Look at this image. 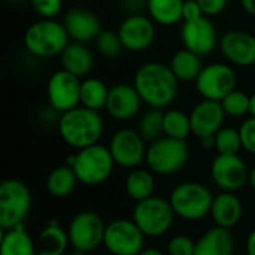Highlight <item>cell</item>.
<instances>
[{
	"mask_svg": "<svg viewBox=\"0 0 255 255\" xmlns=\"http://www.w3.org/2000/svg\"><path fill=\"white\" fill-rule=\"evenodd\" d=\"M140 99L151 109H164L170 106L179 93V79L172 72L170 66L149 61L142 64L133 81Z\"/></svg>",
	"mask_w": 255,
	"mask_h": 255,
	"instance_id": "1",
	"label": "cell"
},
{
	"mask_svg": "<svg viewBox=\"0 0 255 255\" xmlns=\"http://www.w3.org/2000/svg\"><path fill=\"white\" fill-rule=\"evenodd\" d=\"M57 124L61 139L78 151L99 143L105 128L100 112L84 106L61 114Z\"/></svg>",
	"mask_w": 255,
	"mask_h": 255,
	"instance_id": "2",
	"label": "cell"
},
{
	"mask_svg": "<svg viewBox=\"0 0 255 255\" xmlns=\"http://www.w3.org/2000/svg\"><path fill=\"white\" fill-rule=\"evenodd\" d=\"M66 164L75 170L81 184L96 187L109 179L114 172L115 161L108 146L96 143L69 155Z\"/></svg>",
	"mask_w": 255,
	"mask_h": 255,
	"instance_id": "3",
	"label": "cell"
},
{
	"mask_svg": "<svg viewBox=\"0 0 255 255\" xmlns=\"http://www.w3.org/2000/svg\"><path fill=\"white\" fill-rule=\"evenodd\" d=\"M69 34L63 22L55 19H39L24 33L25 49L37 58L61 55L69 42Z\"/></svg>",
	"mask_w": 255,
	"mask_h": 255,
	"instance_id": "4",
	"label": "cell"
},
{
	"mask_svg": "<svg viewBox=\"0 0 255 255\" xmlns=\"http://www.w3.org/2000/svg\"><path fill=\"white\" fill-rule=\"evenodd\" d=\"M169 202L176 217L185 221H200L211 215L214 194L206 185L190 181L176 185L169 196Z\"/></svg>",
	"mask_w": 255,
	"mask_h": 255,
	"instance_id": "5",
	"label": "cell"
},
{
	"mask_svg": "<svg viewBox=\"0 0 255 255\" xmlns=\"http://www.w3.org/2000/svg\"><path fill=\"white\" fill-rule=\"evenodd\" d=\"M190 160V148L187 140L163 136L146 149L145 163L148 169L161 176L175 175L182 170Z\"/></svg>",
	"mask_w": 255,
	"mask_h": 255,
	"instance_id": "6",
	"label": "cell"
},
{
	"mask_svg": "<svg viewBox=\"0 0 255 255\" xmlns=\"http://www.w3.org/2000/svg\"><path fill=\"white\" fill-rule=\"evenodd\" d=\"M31 208V193L19 179L0 184V229L10 230L22 226Z\"/></svg>",
	"mask_w": 255,
	"mask_h": 255,
	"instance_id": "7",
	"label": "cell"
},
{
	"mask_svg": "<svg viewBox=\"0 0 255 255\" xmlns=\"http://www.w3.org/2000/svg\"><path fill=\"white\" fill-rule=\"evenodd\" d=\"M175 217L170 202L158 196L137 202L133 209V221L148 238L166 235L173 226Z\"/></svg>",
	"mask_w": 255,
	"mask_h": 255,
	"instance_id": "8",
	"label": "cell"
},
{
	"mask_svg": "<svg viewBox=\"0 0 255 255\" xmlns=\"http://www.w3.org/2000/svg\"><path fill=\"white\" fill-rule=\"evenodd\" d=\"M145 235L133 220H114L106 226L103 247L112 255H139L145 250Z\"/></svg>",
	"mask_w": 255,
	"mask_h": 255,
	"instance_id": "9",
	"label": "cell"
},
{
	"mask_svg": "<svg viewBox=\"0 0 255 255\" xmlns=\"http://www.w3.org/2000/svg\"><path fill=\"white\" fill-rule=\"evenodd\" d=\"M106 224L103 218L93 211H82L76 214L67 229L70 245L76 251L91 253L103 245Z\"/></svg>",
	"mask_w": 255,
	"mask_h": 255,
	"instance_id": "10",
	"label": "cell"
},
{
	"mask_svg": "<svg viewBox=\"0 0 255 255\" xmlns=\"http://www.w3.org/2000/svg\"><path fill=\"white\" fill-rule=\"evenodd\" d=\"M238 75L226 63H212L203 67L196 79L197 93L206 100L221 102L227 94L236 90Z\"/></svg>",
	"mask_w": 255,
	"mask_h": 255,
	"instance_id": "11",
	"label": "cell"
},
{
	"mask_svg": "<svg viewBox=\"0 0 255 255\" xmlns=\"http://www.w3.org/2000/svg\"><path fill=\"white\" fill-rule=\"evenodd\" d=\"M81 78L64 69L54 72L46 85L49 108L60 115L78 108L81 105Z\"/></svg>",
	"mask_w": 255,
	"mask_h": 255,
	"instance_id": "12",
	"label": "cell"
},
{
	"mask_svg": "<svg viewBox=\"0 0 255 255\" xmlns=\"http://www.w3.org/2000/svg\"><path fill=\"white\" fill-rule=\"evenodd\" d=\"M109 151L117 166L124 169H137L146 157L145 139L137 130L121 128L114 133L109 142Z\"/></svg>",
	"mask_w": 255,
	"mask_h": 255,
	"instance_id": "13",
	"label": "cell"
},
{
	"mask_svg": "<svg viewBox=\"0 0 255 255\" xmlns=\"http://www.w3.org/2000/svg\"><path fill=\"white\" fill-rule=\"evenodd\" d=\"M211 178L223 191L236 193L250 182V170L239 154H218L211 164Z\"/></svg>",
	"mask_w": 255,
	"mask_h": 255,
	"instance_id": "14",
	"label": "cell"
},
{
	"mask_svg": "<svg viewBox=\"0 0 255 255\" xmlns=\"http://www.w3.org/2000/svg\"><path fill=\"white\" fill-rule=\"evenodd\" d=\"M118 36L124 49L131 52H142L148 49L155 40V24L143 13L128 15L118 28Z\"/></svg>",
	"mask_w": 255,
	"mask_h": 255,
	"instance_id": "15",
	"label": "cell"
},
{
	"mask_svg": "<svg viewBox=\"0 0 255 255\" xmlns=\"http://www.w3.org/2000/svg\"><path fill=\"white\" fill-rule=\"evenodd\" d=\"M181 39L185 49L200 57L209 55L220 43L217 28L209 16H202L196 21H184Z\"/></svg>",
	"mask_w": 255,
	"mask_h": 255,
	"instance_id": "16",
	"label": "cell"
},
{
	"mask_svg": "<svg viewBox=\"0 0 255 255\" xmlns=\"http://www.w3.org/2000/svg\"><path fill=\"white\" fill-rule=\"evenodd\" d=\"M223 55L235 66L250 67L255 64V36L244 30H227L220 37Z\"/></svg>",
	"mask_w": 255,
	"mask_h": 255,
	"instance_id": "17",
	"label": "cell"
},
{
	"mask_svg": "<svg viewBox=\"0 0 255 255\" xmlns=\"http://www.w3.org/2000/svg\"><path fill=\"white\" fill-rule=\"evenodd\" d=\"M226 117L227 115L221 102L203 99L193 108L190 114L191 133L199 139L212 137L224 127Z\"/></svg>",
	"mask_w": 255,
	"mask_h": 255,
	"instance_id": "18",
	"label": "cell"
},
{
	"mask_svg": "<svg viewBox=\"0 0 255 255\" xmlns=\"http://www.w3.org/2000/svg\"><path fill=\"white\" fill-rule=\"evenodd\" d=\"M142 103L143 100L140 99L134 85L117 84L109 88V96L105 109L114 120L128 121L140 112Z\"/></svg>",
	"mask_w": 255,
	"mask_h": 255,
	"instance_id": "19",
	"label": "cell"
},
{
	"mask_svg": "<svg viewBox=\"0 0 255 255\" xmlns=\"http://www.w3.org/2000/svg\"><path fill=\"white\" fill-rule=\"evenodd\" d=\"M69 37L73 42L87 43L96 40L102 33V24L96 13L84 7L70 9L63 21Z\"/></svg>",
	"mask_w": 255,
	"mask_h": 255,
	"instance_id": "20",
	"label": "cell"
},
{
	"mask_svg": "<svg viewBox=\"0 0 255 255\" xmlns=\"http://www.w3.org/2000/svg\"><path fill=\"white\" fill-rule=\"evenodd\" d=\"M244 215V205L236 193L223 191L214 197V203L211 208V217L215 226L223 229H233L236 227Z\"/></svg>",
	"mask_w": 255,
	"mask_h": 255,
	"instance_id": "21",
	"label": "cell"
},
{
	"mask_svg": "<svg viewBox=\"0 0 255 255\" xmlns=\"http://www.w3.org/2000/svg\"><path fill=\"white\" fill-rule=\"evenodd\" d=\"M235 238L230 230L212 227L196 241L194 255H233Z\"/></svg>",
	"mask_w": 255,
	"mask_h": 255,
	"instance_id": "22",
	"label": "cell"
},
{
	"mask_svg": "<svg viewBox=\"0 0 255 255\" xmlns=\"http://www.w3.org/2000/svg\"><path fill=\"white\" fill-rule=\"evenodd\" d=\"M61 67L69 73L84 78L87 76L94 64V58L91 51L85 46V43L72 42L66 46V49L60 55Z\"/></svg>",
	"mask_w": 255,
	"mask_h": 255,
	"instance_id": "23",
	"label": "cell"
},
{
	"mask_svg": "<svg viewBox=\"0 0 255 255\" xmlns=\"http://www.w3.org/2000/svg\"><path fill=\"white\" fill-rule=\"evenodd\" d=\"M70 245L69 233L61 229L60 223L52 218L37 236V255H63Z\"/></svg>",
	"mask_w": 255,
	"mask_h": 255,
	"instance_id": "24",
	"label": "cell"
},
{
	"mask_svg": "<svg viewBox=\"0 0 255 255\" xmlns=\"http://www.w3.org/2000/svg\"><path fill=\"white\" fill-rule=\"evenodd\" d=\"M37 248L27 233L25 226H18L10 230H1L0 255H36Z\"/></svg>",
	"mask_w": 255,
	"mask_h": 255,
	"instance_id": "25",
	"label": "cell"
},
{
	"mask_svg": "<svg viewBox=\"0 0 255 255\" xmlns=\"http://www.w3.org/2000/svg\"><path fill=\"white\" fill-rule=\"evenodd\" d=\"M126 193L127 196L137 202L149 199L155 191V176L149 169H131V172L126 178Z\"/></svg>",
	"mask_w": 255,
	"mask_h": 255,
	"instance_id": "26",
	"label": "cell"
},
{
	"mask_svg": "<svg viewBox=\"0 0 255 255\" xmlns=\"http://www.w3.org/2000/svg\"><path fill=\"white\" fill-rule=\"evenodd\" d=\"M169 66L175 76L179 79V82H196V79L205 67L202 63V57L185 48L173 54Z\"/></svg>",
	"mask_w": 255,
	"mask_h": 255,
	"instance_id": "27",
	"label": "cell"
},
{
	"mask_svg": "<svg viewBox=\"0 0 255 255\" xmlns=\"http://www.w3.org/2000/svg\"><path fill=\"white\" fill-rule=\"evenodd\" d=\"M78 182V176L70 166H57L46 178V190L55 199H66L75 191Z\"/></svg>",
	"mask_w": 255,
	"mask_h": 255,
	"instance_id": "28",
	"label": "cell"
},
{
	"mask_svg": "<svg viewBox=\"0 0 255 255\" xmlns=\"http://www.w3.org/2000/svg\"><path fill=\"white\" fill-rule=\"evenodd\" d=\"M185 0H148L149 18L160 25L170 27L182 21V9Z\"/></svg>",
	"mask_w": 255,
	"mask_h": 255,
	"instance_id": "29",
	"label": "cell"
},
{
	"mask_svg": "<svg viewBox=\"0 0 255 255\" xmlns=\"http://www.w3.org/2000/svg\"><path fill=\"white\" fill-rule=\"evenodd\" d=\"M109 96V88L106 84L99 78H87L81 84V106L91 109V111H100L106 108Z\"/></svg>",
	"mask_w": 255,
	"mask_h": 255,
	"instance_id": "30",
	"label": "cell"
},
{
	"mask_svg": "<svg viewBox=\"0 0 255 255\" xmlns=\"http://www.w3.org/2000/svg\"><path fill=\"white\" fill-rule=\"evenodd\" d=\"M163 128H164V136L179 140H187V137L191 133L190 115L179 109H169L167 112H164Z\"/></svg>",
	"mask_w": 255,
	"mask_h": 255,
	"instance_id": "31",
	"label": "cell"
},
{
	"mask_svg": "<svg viewBox=\"0 0 255 255\" xmlns=\"http://www.w3.org/2000/svg\"><path fill=\"white\" fill-rule=\"evenodd\" d=\"M163 120H164V112L161 109H149L140 118L137 131L145 140L155 142L157 139L164 136Z\"/></svg>",
	"mask_w": 255,
	"mask_h": 255,
	"instance_id": "32",
	"label": "cell"
},
{
	"mask_svg": "<svg viewBox=\"0 0 255 255\" xmlns=\"http://www.w3.org/2000/svg\"><path fill=\"white\" fill-rule=\"evenodd\" d=\"M215 148L223 155H238L242 148V137L238 128L223 127L215 134Z\"/></svg>",
	"mask_w": 255,
	"mask_h": 255,
	"instance_id": "33",
	"label": "cell"
},
{
	"mask_svg": "<svg viewBox=\"0 0 255 255\" xmlns=\"http://www.w3.org/2000/svg\"><path fill=\"white\" fill-rule=\"evenodd\" d=\"M250 100L251 97L245 91L235 90L221 100V105L227 117L242 118L250 114Z\"/></svg>",
	"mask_w": 255,
	"mask_h": 255,
	"instance_id": "34",
	"label": "cell"
},
{
	"mask_svg": "<svg viewBox=\"0 0 255 255\" xmlns=\"http://www.w3.org/2000/svg\"><path fill=\"white\" fill-rule=\"evenodd\" d=\"M96 45L99 52L109 60H115L124 51L118 31H112V30H102V33L96 39Z\"/></svg>",
	"mask_w": 255,
	"mask_h": 255,
	"instance_id": "35",
	"label": "cell"
},
{
	"mask_svg": "<svg viewBox=\"0 0 255 255\" xmlns=\"http://www.w3.org/2000/svg\"><path fill=\"white\" fill-rule=\"evenodd\" d=\"M196 241L185 235L173 236L167 244V255H194Z\"/></svg>",
	"mask_w": 255,
	"mask_h": 255,
	"instance_id": "36",
	"label": "cell"
},
{
	"mask_svg": "<svg viewBox=\"0 0 255 255\" xmlns=\"http://www.w3.org/2000/svg\"><path fill=\"white\" fill-rule=\"evenodd\" d=\"M42 19H54L63 7V0H30Z\"/></svg>",
	"mask_w": 255,
	"mask_h": 255,
	"instance_id": "37",
	"label": "cell"
},
{
	"mask_svg": "<svg viewBox=\"0 0 255 255\" xmlns=\"http://www.w3.org/2000/svg\"><path fill=\"white\" fill-rule=\"evenodd\" d=\"M239 133L242 137V148L248 154L255 155V117H251L242 123Z\"/></svg>",
	"mask_w": 255,
	"mask_h": 255,
	"instance_id": "38",
	"label": "cell"
},
{
	"mask_svg": "<svg viewBox=\"0 0 255 255\" xmlns=\"http://www.w3.org/2000/svg\"><path fill=\"white\" fill-rule=\"evenodd\" d=\"M196 1L202 7V12L205 16L220 15L229 3V0H196Z\"/></svg>",
	"mask_w": 255,
	"mask_h": 255,
	"instance_id": "39",
	"label": "cell"
},
{
	"mask_svg": "<svg viewBox=\"0 0 255 255\" xmlns=\"http://www.w3.org/2000/svg\"><path fill=\"white\" fill-rule=\"evenodd\" d=\"M205 16L202 12V7L196 0H185L184 9H182V21H196L199 18Z\"/></svg>",
	"mask_w": 255,
	"mask_h": 255,
	"instance_id": "40",
	"label": "cell"
},
{
	"mask_svg": "<svg viewBox=\"0 0 255 255\" xmlns=\"http://www.w3.org/2000/svg\"><path fill=\"white\" fill-rule=\"evenodd\" d=\"M121 6L126 12L134 15L140 13V10L148 6V0H121Z\"/></svg>",
	"mask_w": 255,
	"mask_h": 255,
	"instance_id": "41",
	"label": "cell"
},
{
	"mask_svg": "<svg viewBox=\"0 0 255 255\" xmlns=\"http://www.w3.org/2000/svg\"><path fill=\"white\" fill-rule=\"evenodd\" d=\"M245 251H247V255H255V229L248 235V238H247Z\"/></svg>",
	"mask_w": 255,
	"mask_h": 255,
	"instance_id": "42",
	"label": "cell"
},
{
	"mask_svg": "<svg viewBox=\"0 0 255 255\" xmlns=\"http://www.w3.org/2000/svg\"><path fill=\"white\" fill-rule=\"evenodd\" d=\"M242 3V7L244 10L251 15V16H255V0H241Z\"/></svg>",
	"mask_w": 255,
	"mask_h": 255,
	"instance_id": "43",
	"label": "cell"
},
{
	"mask_svg": "<svg viewBox=\"0 0 255 255\" xmlns=\"http://www.w3.org/2000/svg\"><path fill=\"white\" fill-rule=\"evenodd\" d=\"M199 140H200L202 148H205V149L215 148V136H212V137H203V139H199Z\"/></svg>",
	"mask_w": 255,
	"mask_h": 255,
	"instance_id": "44",
	"label": "cell"
},
{
	"mask_svg": "<svg viewBox=\"0 0 255 255\" xmlns=\"http://www.w3.org/2000/svg\"><path fill=\"white\" fill-rule=\"evenodd\" d=\"M139 255H166L163 251L157 250V248H145Z\"/></svg>",
	"mask_w": 255,
	"mask_h": 255,
	"instance_id": "45",
	"label": "cell"
},
{
	"mask_svg": "<svg viewBox=\"0 0 255 255\" xmlns=\"http://www.w3.org/2000/svg\"><path fill=\"white\" fill-rule=\"evenodd\" d=\"M250 97H251V100H250V115L255 117V91Z\"/></svg>",
	"mask_w": 255,
	"mask_h": 255,
	"instance_id": "46",
	"label": "cell"
},
{
	"mask_svg": "<svg viewBox=\"0 0 255 255\" xmlns=\"http://www.w3.org/2000/svg\"><path fill=\"white\" fill-rule=\"evenodd\" d=\"M250 184H251L253 190L255 191V166L250 170Z\"/></svg>",
	"mask_w": 255,
	"mask_h": 255,
	"instance_id": "47",
	"label": "cell"
},
{
	"mask_svg": "<svg viewBox=\"0 0 255 255\" xmlns=\"http://www.w3.org/2000/svg\"><path fill=\"white\" fill-rule=\"evenodd\" d=\"M6 1H9V3H12V4H19V3H22L24 0H6Z\"/></svg>",
	"mask_w": 255,
	"mask_h": 255,
	"instance_id": "48",
	"label": "cell"
},
{
	"mask_svg": "<svg viewBox=\"0 0 255 255\" xmlns=\"http://www.w3.org/2000/svg\"><path fill=\"white\" fill-rule=\"evenodd\" d=\"M75 255H85V253H82V251H76V250H75Z\"/></svg>",
	"mask_w": 255,
	"mask_h": 255,
	"instance_id": "49",
	"label": "cell"
},
{
	"mask_svg": "<svg viewBox=\"0 0 255 255\" xmlns=\"http://www.w3.org/2000/svg\"><path fill=\"white\" fill-rule=\"evenodd\" d=\"M253 34H254V36H255V25H254V33H253Z\"/></svg>",
	"mask_w": 255,
	"mask_h": 255,
	"instance_id": "50",
	"label": "cell"
}]
</instances>
